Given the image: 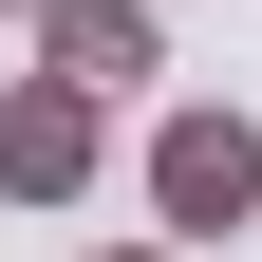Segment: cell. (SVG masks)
<instances>
[{"mask_svg": "<svg viewBox=\"0 0 262 262\" xmlns=\"http://www.w3.org/2000/svg\"><path fill=\"white\" fill-rule=\"evenodd\" d=\"M0 19H38V0H0Z\"/></svg>", "mask_w": 262, "mask_h": 262, "instance_id": "5b68a950", "label": "cell"}, {"mask_svg": "<svg viewBox=\"0 0 262 262\" xmlns=\"http://www.w3.org/2000/svg\"><path fill=\"white\" fill-rule=\"evenodd\" d=\"M94 262H187V244H94Z\"/></svg>", "mask_w": 262, "mask_h": 262, "instance_id": "277c9868", "label": "cell"}, {"mask_svg": "<svg viewBox=\"0 0 262 262\" xmlns=\"http://www.w3.org/2000/svg\"><path fill=\"white\" fill-rule=\"evenodd\" d=\"M150 225H169V244H225V225H262V113H225V94L150 113Z\"/></svg>", "mask_w": 262, "mask_h": 262, "instance_id": "6da1fadb", "label": "cell"}, {"mask_svg": "<svg viewBox=\"0 0 262 262\" xmlns=\"http://www.w3.org/2000/svg\"><path fill=\"white\" fill-rule=\"evenodd\" d=\"M38 75L131 94V75H169V19H150V0H38Z\"/></svg>", "mask_w": 262, "mask_h": 262, "instance_id": "3957f363", "label": "cell"}, {"mask_svg": "<svg viewBox=\"0 0 262 262\" xmlns=\"http://www.w3.org/2000/svg\"><path fill=\"white\" fill-rule=\"evenodd\" d=\"M94 169H113V94H75V75H19V94H0V206L75 225Z\"/></svg>", "mask_w": 262, "mask_h": 262, "instance_id": "7a4b0ae2", "label": "cell"}]
</instances>
